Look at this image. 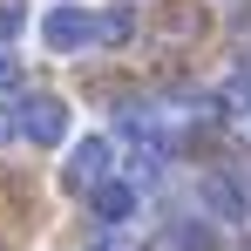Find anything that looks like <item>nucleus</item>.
<instances>
[{
	"label": "nucleus",
	"mask_w": 251,
	"mask_h": 251,
	"mask_svg": "<svg viewBox=\"0 0 251 251\" xmlns=\"http://www.w3.org/2000/svg\"><path fill=\"white\" fill-rule=\"evenodd\" d=\"M109 170H116V150H109V136H82L75 150H68V170H61V183L68 190H102L109 183Z\"/></svg>",
	"instance_id": "1"
},
{
	"label": "nucleus",
	"mask_w": 251,
	"mask_h": 251,
	"mask_svg": "<svg viewBox=\"0 0 251 251\" xmlns=\"http://www.w3.org/2000/svg\"><path fill=\"white\" fill-rule=\"evenodd\" d=\"M197 210L217 217V224H245L251 197H245V183H238L231 170H210V176H197Z\"/></svg>",
	"instance_id": "2"
},
{
	"label": "nucleus",
	"mask_w": 251,
	"mask_h": 251,
	"mask_svg": "<svg viewBox=\"0 0 251 251\" xmlns=\"http://www.w3.org/2000/svg\"><path fill=\"white\" fill-rule=\"evenodd\" d=\"M21 136L34 150H54L68 136V102L61 95H21Z\"/></svg>",
	"instance_id": "3"
},
{
	"label": "nucleus",
	"mask_w": 251,
	"mask_h": 251,
	"mask_svg": "<svg viewBox=\"0 0 251 251\" xmlns=\"http://www.w3.org/2000/svg\"><path fill=\"white\" fill-rule=\"evenodd\" d=\"M41 41L54 48V54H82V48L95 41V21H88L82 7H54V14L41 21Z\"/></svg>",
	"instance_id": "4"
},
{
	"label": "nucleus",
	"mask_w": 251,
	"mask_h": 251,
	"mask_svg": "<svg viewBox=\"0 0 251 251\" xmlns=\"http://www.w3.org/2000/svg\"><path fill=\"white\" fill-rule=\"evenodd\" d=\"M88 217H95V224H129V217H136V183L109 176L102 190H88Z\"/></svg>",
	"instance_id": "5"
},
{
	"label": "nucleus",
	"mask_w": 251,
	"mask_h": 251,
	"mask_svg": "<svg viewBox=\"0 0 251 251\" xmlns=\"http://www.w3.org/2000/svg\"><path fill=\"white\" fill-rule=\"evenodd\" d=\"M95 41L102 48H129L136 41V7H129V0H116V7L95 14Z\"/></svg>",
	"instance_id": "6"
},
{
	"label": "nucleus",
	"mask_w": 251,
	"mask_h": 251,
	"mask_svg": "<svg viewBox=\"0 0 251 251\" xmlns=\"http://www.w3.org/2000/svg\"><path fill=\"white\" fill-rule=\"evenodd\" d=\"M170 231H176V238H183L190 251H217V231H210V224H197V217H176Z\"/></svg>",
	"instance_id": "7"
},
{
	"label": "nucleus",
	"mask_w": 251,
	"mask_h": 251,
	"mask_svg": "<svg viewBox=\"0 0 251 251\" xmlns=\"http://www.w3.org/2000/svg\"><path fill=\"white\" fill-rule=\"evenodd\" d=\"M224 109H231V116H251V68H238V75L224 82Z\"/></svg>",
	"instance_id": "8"
},
{
	"label": "nucleus",
	"mask_w": 251,
	"mask_h": 251,
	"mask_svg": "<svg viewBox=\"0 0 251 251\" xmlns=\"http://www.w3.org/2000/svg\"><path fill=\"white\" fill-rule=\"evenodd\" d=\"M21 27H27V0H0V48L14 41Z\"/></svg>",
	"instance_id": "9"
},
{
	"label": "nucleus",
	"mask_w": 251,
	"mask_h": 251,
	"mask_svg": "<svg viewBox=\"0 0 251 251\" xmlns=\"http://www.w3.org/2000/svg\"><path fill=\"white\" fill-rule=\"evenodd\" d=\"M14 88H21V61L0 48V95H14Z\"/></svg>",
	"instance_id": "10"
},
{
	"label": "nucleus",
	"mask_w": 251,
	"mask_h": 251,
	"mask_svg": "<svg viewBox=\"0 0 251 251\" xmlns=\"http://www.w3.org/2000/svg\"><path fill=\"white\" fill-rule=\"evenodd\" d=\"M7 136H21V116H7V102H0V143Z\"/></svg>",
	"instance_id": "11"
},
{
	"label": "nucleus",
	"mask_w": 251,
	"mask_h": 251,
	"mask_svg": "<svg viewBox=\"0 0 251 251\" xmlns=\"http://www.w3.org/2000/svg\"><path fill=\"white\" fill-rule=\"evenodd\" d=\"M0 251H7V245H0Z\"/></svg>",
	"instance_id": "12"
}]
</instances>
